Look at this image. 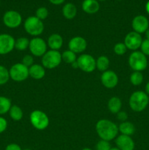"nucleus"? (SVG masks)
<instances>
[{"mask_svg":"<svg viewBox=\"0 0 149 150\" xmlns=\"http://www.w3.org/2000/svg\"><path fill=\"white\" fill-rule=\"evenodd\" d=\"M95 129L97 135L102 140L110 142L117 137L118 127L109 120H100L96 122Z\"/></svg>","mask_w":149,"mask_h":150,"instance_id":"f257e3e1","label":"nucleus"},{"mask_svg":"<svg viewBox=\"0 0 149 150\" xmlns=\"http://www.w3.org/2000/svg\"><path fill=\"white\" fill-rule=\"evenodd\" d=\"M149 103V97L145 92L135 91L129 100V107L134 112H142L147 108Z\"/></svg>","mask_w":149,"mask_h":150,"instance_id":"f03ea898","label":"nucleus"},{"mask_svg":"<svg viewBox=\"0 0 149 150\" xmlns=\"http://www.w3.org/2000/svg\"><path fill=\"white\" fill-rule=\"evenodd\" d=\"M128 63L131 70L134 71L142 72L148 67V59L146 56L141 51H133L129 57Z\"/></svg>","mask_w":149,"mask_h":150,"instance_id":"7ed1b4c3","label":"nucleus"},{"mask_svg":"<svg viewBox=\"0 0 149 150\" xmlns=\"http://www.w3.org/2000/svg\"><path fill=\"white\" fill-rule=\"evenodd\" d=\"M25 31L31 36L38 37L43 32L44 23L36 16H29L23 23Z\"/></svg>","mask_w":149,"mask_h":150,"instance_id":"20e7f679","label":"nucleus"},{"mask_svg":"<svg viewBox=\"0 0 149 150\" xmlns=\"http://www.w3.org/2000/svg\"><path fill=\"white\" fill-rule=\"evenodd\" d=\"M30 122L38 130H44L49 125L48 115L40 110H34L30 114Z\"/></svg>","mask_w":149,"mask_h":150,"instance_id":"39448f33","label":"nucleus"},{"mask_svg":"<svg viewBox=\"0 0 149 150\" xmlns=\"http://www.w3.org/2000/svg\"><path fill=\"white\" fill-rule=\"evenodd\" d=\"M61 54L58 51L50 50L42 57V64L45 68L54 69L61 64Z\"/></svg>","mask_w":149,"mask_h":150,"instance_id":"423d86ee","label":"nucleus"},{"mask_svg":"<svg viewBox=\"0 0 149 150\" xmlns=\"http://www.w3.org/2000/svg\"><path fill=\"white\" fill-rule=\"evenodd\" d=\"M9 73L12 80L16 82H22L26 80L29 76V67L22 63H16L10 67Z\"/></svg>","mask_w":149,"mask_h":150,"instance_id":"0eeeda50","label":"nucleus"},{"mask_svg":"<svg viewBox=\"0 0 149 150\" xmlns=\"http://www.w3.org/2000/svg\"><path fill=\"white\" fill-rule=\"evenodd\" d=\"M47 46L45 41L39 37H34L29 41V51L34 57H42L47 52Z\"/></svg>","mask_w":149,"mask_h":150,"instance_id":"6e6552de","label":"nucleus"},{"mask_svg":"<svg viewBox=\"0 0 149 150\" xmlns=\"http://www.w3.org/2000/svg\"><path fill=\"white\" fill-rule=\"evenodd\" d=\"M79 69L85 73H91L96 69V59L90 54H83L77 58Z\"/></svg>","mask_w":149,"mask_h":150,"instance_id":"1a4fd4ad","label":"nucleus"},{"mask_svg":"<svg viewBox=\"0 0 149 150\" xmlns=\"http://www.w3.org/2000/svg\"><path fill=\"white\" fill-rule=\"evenodd\" d=\"M3 23L7 27L15 29L21 24L22 16L15 10H8L3 16Z\"/></svg>","mask_w":149,"mask_h":150,"instance_id":"9d476101","label":"nucleus"},{"mask_svg":"<svg viewBox=\"0 0 149 150\" xmlns=\"http://www.w3.org/2000/svg\"><path fill=\"white\" fill-rule=\"evenodd\" d=\"M143 40L142 38L141 35L133 31V32H129L126 35L124 38V43L125 44L127 49L135 51L140 48Z\"/></svg>","mask_w":149,"mask_h":150,"instance_id":"9b49d317","label":"nucleus"},{"mask_svg":"<svg viewBox=\"0 0 149 150\" xmlns=\"http://www.w3.org/2000/svg\"><path fill=\"white\" fill-rule=\"evenodd\" d=\"M15 40L9 34L0 35V55L8 54L15 48Z\"/></svg>","mask_w":149,"mask_h":150,"instance_id":"f8f14e48","label":"nucleus"},{"mask_svg":"<svg viewBox=\"0 0 149 150\" xmlns=\"http://www.w3.org/2000/svg\"><path fill=\"white\" fill-rule=\"evenodd\" d=\"M101 82L107 89H113L118 83V77L112 70H106L101 76Z\"/></svg>","mask_w":149,"mask_h":150,"instance_id":"ddd939ff","label":"nucleus"},{"mask_svg":"<svg viewBox=\"0 0 149 150\" xmlns=\"http://www.w3.org/2000/svg\"><path fill=\"white\" fill-rule=\"evenodd\" d=\"M131 27L134 32L137 33H145L149 28V21L143 15H138L133 18L131 21Z\"/></svg>","mask_w":149,"mask_h":150,"instance_id":"4468645a","label":"nucleus"},{"mask_svg":"<svg viewBox=\"0 0 149 150\" xmlns=\"http://www.w3.org/2000/svg\"><path fill=\"white\" fill-rule=\"evenodd\" d=\"M68 48L69 50L74 52V54L83 53L87 48V42L83 37H74L69 42Z\"/></svg>","mask_w":149,"mask_h":150,"instance_id":"2eb2a0df","label":"nucleus"},{"mask_svg":"<svg viewBox=\"0 0 149 150\" xmlns=\"http://www.w3.org/2000/svg\"><path fill=\"white\" fill-rule=\"evenodd\" d=\"M115 144L116 147L120 150H134V142L131 136H125V135H120L115 139Z\"/></svg>","mask_w":149,"mask_h":150,"instance_id":"dca6fc26","label":"nucleus"},{"mask_svg":"<svg viewBox=\"0 0 149 150\" xmlns=\"http://www.w3.org/2000/svg\"><path fill=\"white\" fill-rule=\"evenodd\" d=\"M29 76L35 80H40L45 76V68L42 65L34 64L29 67Z\"/></svg>","mask_w":149,"mask_h":150,"instance_id":"f3484780","label":"nucleus"},{"mask_svg":"<svg viewBox=\"0 0 149 150\" xmlns=\"http://www.w3.org/2000/svg\"><path fill=\"white\" fill-rule=\"evenodd\" d=\"M47 45L51 50L58 51L63 45V38L59 34H52L48 38Z\"/></svg>","mask_w":149,"mask_h":150,"instance_id":"a211bd4d","label":"nucleus"},{"mask_svg":"<svg viewBox=\"0 0 149 150\" xmlns=\"http://www.w3.org/2000/svg\"><path fill=\"white\" fill-rule=\"evenodd\" d=\"M99 3L97 0H84L82 3V9L88 14H94L99 10Z\"/></svg>","mask_w":149,"mask_h":150,"instance_id":"6ab92c4d","label":"nucleus"},{"mask_svg":"<svg viewBox=\"0 0 149 150\" xmlns=\"http://www.w3.org/2000/svg\"><path fill=\"white\" fill-rule=\"evenodd\" d=\"M62 14L66 19L72 20L77 15V7L72 3H67L62 8Z\"/></svg>","mask_w":149,"mask_h":150,"instance_id":"aec40b11","label":"nucleus"},{"mask_svg":"<svg viewBox=\"0 0 149 150\" xmlns=\"http://www.w3.org/2000/svg\"><path fill=\"white\" fill-rule=\"evenodd\" d=\"M108 108L112 114H118L122 108V102L121 99L118 97H112L108 100Z\"/></svg>","mask_w":149,"mask_h":150,"instance_id":"412c9836","label":"nucleus"},{"mask_svg":"<svg viewBox=\"0 0 149 150\" xmlns=\"http://www.w3.org/2000/svg\"><path fill=\"white\" fill-rule=\"evenodd\" d=\"M135 126L132 123L128 121L121 122L118 126V132L125 136H132L135 132Z\"/></svg>","mask_w":149,"mask_h":150,"instance_id":"4be33fe9","label":"nucleus"},{"mask_svg":"<svg viewBox=\"0 0 149 150\" xmlns=\"http://www.w3.org/2000/svg\"><path fill=\"white\" fill-rule=\"evenodd\" d=\"M110 67V60L106 56H100L96 60V68L99 71L105 72L108 70Z\"/></svg>","mask_w":149,"mask_h":150,"instance_id":"5701e85b","label":"nucleus"},{"mask_svg":"<svg viewBox=\"0 0 149 150\" xmlns=\"http://www.w3.org/2000/svg\"><path fill=\"white\" fill-rule=\"evenodd\" d=\"M9 114L12 120H13L14 121H20L23 118V112L20 107H19L18 105H12L9 111Z\"/></svg>","mask_w":149,"mask_h":150,"instance_id":"b1692460","label":"nucleus"},{"mask_svg":"<svg viewBox=\"0 0 149 150\" xmlns=\"http://www.w3.org/2000/svg\"><path fill=\"white\" fill-rule=\"evenodd\" d=\"M11 106V100L8 98L0 96V115H3L9 112Z\"/></svg>","mask_w":149,"mask_h":150,"instance_id":"393cba45","label":"nucleus"},{"mask_svg":"<svg viewBox=\"0 0 149 150\" xmlns=\"http://www.w3.org/2000/svg\"><path fill=\"white\" fill-rule=\"evenodd\" d=\"M61 59L67 64H72L77 60V56L76 54L68 49L65 50L61 54Z\"/></svg>","mask_w":149,"mask_h":150,"instance_id":"a878e982","label":"nucleus"},{"mask_svg":"<svg viewBox=\"0 0 149 150\" xmlns=\"http://www.w3.org/2000/svg\"><path fill=\"white\" fill-rule=\"evenodd\" d=\"M29 40L28 38L22 37V38H18L15 42V48L18 51H24L29 48Z\"/></svg>","mask_w":149,"mask_h":150,"instance_id":"bb28decb","label":"nucleus"},{"mask_svg":"<svg viewBox=\"0 0 149 150\" xmlns=\"http://www.w3.org/2000/svg\"><path fill=\"white\" fill-rule=\"evenodd\" d=\"M143 75L141 72L134 71L130 75V82L134 86H139L143 82Z\"/></svg>","mask_w":149,"mask_h":150,"instance_id":"cd10ccee","label":"nucleus"},{"mask_svg":"<svg viewBox=\"0 0 149 150\" xmlns=\"http://www.w3.org/2000/svg\"><path fill=\"white\" fill-rule=\"evenodd\" d=\"M10 79L9 70H7L4 66L0 65V85L7 83Z\"/></svg>","mask_w":149,"mask_h":150,"instance_id":"c85d7f7f","label":"nucleus"},{"mask_svg":"<svg viewBox=\"0 0 149 150\" xmlns=\"http://www.w3.org/2000/svg\"><path fill=\"white\" fill-rule=\"evenodd\" d=\"M127 48L124 42H118L113 47V51L115 54L118 56H122L126 54Z\"/></svg>","mask_w":149,"mask_h":150,"instance_id":"c756f323","label":"nucleus"},{"mask_svg":"<svg viewBox=\"0 0 149 150\" xmlns=\"http://www.w3.org/2000/svg\"><path fill=\"white\" fill-rule=\"evenodd\" d=\"M36 16L39 20H45L48 16V10L46 7H40L36 10Z\"/></svg>","mask_w":149,"mask_h":150,"instance_id":"7c9ffc66","label":"nucleus"},{"mask_svg":"<svg viewBox=\"0 0 149 150\" xmlns=\"http://www.w3.org/2000/svg\"><path fill=\"white\" fill-rule=\"evenodd\" d=\"M95 148H96V150H110L111 148V145L110 142L101 139L96 143Z\"/></svg>","mask_w":149,"mask_h":150,"instance_id":"2f4dec72","label":"nucleus"},{"mask_svg":"<svg viewBox=\"0 0 149 150\" xmlns=\"http://www.w3.org/2000/svg\"><path fill=\"white\" fill-rule=\"evenodd\" d=\"M22 64H24L26 67H30L34 64V57L32 55H25L22 59Z\"/></svg>","mask_w":149,"mask_h":150,"instance_id":"473e14b6","label":"nucleus"},{"mask_svg":"<svg viewBox=\"0 0 149 150\" xmlns=\"http://www.w3.org/2000/svg\"><path fill=\"white\" fill-rule=\"evenodd\" d=\"M141 52L145 56H149V40L147 39L143 40L140 45Z\"/></svg>","mask_w":149,"mask_h":150,"instance_id":"72a5a7b5","label":"nucleus"},{"mask_svg":"<svg viewBox=\"0 0 149 150\" xmlns=\"http://www.w3.org/2000/svg\"><path fill=\"white\" fill-rule=\"evenodd\" d=\"M117 114V119L119 120L121 122H126L128 119V114H127V112L124 111H120Z\"/></svg>","mask_w":149,"mask_h":150,"instance_id":"f704fd0d","label":"nucleus"},{"mask_svg":"<svg viewBox=\"0 0 149 150\" xmlns=\"http://www.w3.org/2000/svg\"><path fill=\"white\" fill-rule=\"evenodd\" d=\"M7 128V121L4 117H0V134L2 133Z\"/></svg>","mask_w":149,"mask_h":150,"instance_id":"c9c22d12","label":"nucleus"},{"mask_svg":"<svg viewBox=\"0 0 149 150\" xmlns=\"http://www.w3.org/2000/svg\"><path fill=\"white\" fill-rule=\"evenodd\" d=\"M5 150H22L20 146L17 144H10L6 146Z\"/></svg>","mask_w":149,"mask_h":150,"instance_id":"e433bc0d","label":"nucleus"},{"mask_svg":"<svg viewBox=\"0 0 149 150\" xmlns=\"http://www.w3.org/2000/svg\"><path fill=\"white\" fill-rule=\"evenodd\" d=\"M65 0H49L51 4H54V5H59V4H63Z\"/></svg>","mask_w":149,"mask_h":150,"instance_id":"4c0bfd02","label":"nucleus"},{"mask_svg":"<svg viewBox=\"0 0 149 150\" xmlns=\"http://www.w3.org/2000/svg\"><path fill=\"white\" fill-rule=\"evenodd\" d=\"M71 65H72V67H73V68H74V69H79L78 64H77V60H76L75 62H73V63H72Z\"/></svg>","mask_w":149,"mask_h":150,"instance_id":"58836bf2","label":"nucleus"},{"mask_svg":"<svg viewBox=\"0 0 149 150\" xmlns=\"http://www.w3.org/2000/svg\"><path fill=\"white\" fill-rule=\"evenodd\" d=\"M145 93L147 94L148 95H149V81L146 83L145 88Z\"/></svg>","mask_w":149,"mask_h":150,"instance_id":"ea45409f","label":"nucleus"},{"mask_svg":"<svg viewBox=\"0 0 149 150\" xmlns=\"http://www.w3.org/2000/svg\"><path fill=\"white\" fill-rule=\"evenodd\" d=\"M145 10L148 14L149 15V1H148L145 4Z\"/></svg>","mask_w":149,"mask_h":150,"instance_id":"a19ab883","label":"nucleus"},{"mask_svg":"<svg viewBox=\"0 0 149 150\" xmlns=\"http://www.w3.org/2000/svg\"><path fill=\"white\" fill-rule=\"evenodd\" d=\"M145 33L146 39L148 40H149V28H148V29H147V31H146V32H145Z\"/></svg>","mask_w":149,"mask_h":150,"instance_id":"79ce46f5","label":"nucleus"},{"mask_svg":"<svg viewBox=\"0 0 149 150\" xmlns=\"http://www.w3.org/2000/svg\"><path fill=\"white\" fill-rule=\"evenodd\" d=\"M110 150H120L118 147H111Z\"/></svg>","mask_w":149,"mask_h":150,"instance_id":"37998d69","label":"nucleus"},{"mask_svg":"<svg viewBox=\"0 0 149 150\" xmlns=\"http://www.w3.org/2000/svg\"><path fill=\"white\" fill-rule=\"evenodd\" d=\"M82 150H92V149H90V148H84V149H83Z\"/></svg>","mask_w":149,"mask_h":150,"instance_id":"c03bdc74","label":"nucleus"},{"mask_svg":"<svg viewBox=\"0 0 149 150\" xmlns=\"http://www.w3.org/2000/svg\"><path fill=\"white\" fill-rule=\"evenodd\" d=\"M97 1H106V0H97Z\"/></svg>","mask_w":149,"mask_h":150,"instance_id":"a18cd8bd","label":"nucleus"},{"mask_svg":"<svg viewBox=\"0 0 149 150\" xmlns=\"http://www.w3.org/2000/svg\"><path fill=\"white\" fill-rule=\"evenodd\" d=\"M24 150H32V149H24Z\"/></svg>","mask_w":149,"mask_h":150,"instance_id":"49530a36","label":"nucleus"},{"mask_svg":"<svg viewBox=\"0 0 149 150\" xmlns=\"http://www.w3.org/2000/svg\"><path fill=\"white\" fill-rule=\"evenodd\" d=\"M117 1H122V0H117Z\"/></svg>","mask_w":149,"mask_h":150,"instance_id":"de8ad7c7","label":"nucleus"},{"mask_svg":"<svg viewBox=\"0 0 149 150\" xmlns=\"http://www.w3.org/2000/svg\"><path fill=\"white\" fill-rule=\"evenodd\" d=\"M0 5H1V1H0Z\"/></svg>","mask_w":149,"mask_h":150,"instance_id":"09e8293b","label":"nucleus"},{"mask_svg":"<svg viewBox=\"0 0 149 150\" xmlns=\"http://www.w3.org/2000/svg\"><path fill=\"white\" fill-rule=\"evenodd\" d=\"M148 65H149V62H148Z\"/></svg>","mask_w":149,"mask_h":150,"instance_id":"8fccbe9b","label":"nucleus"}]
</instances>
